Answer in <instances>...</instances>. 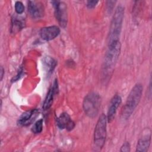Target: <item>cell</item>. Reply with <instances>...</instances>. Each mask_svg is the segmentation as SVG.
Instances as JSON below:
<instances>
[{
  "label": "cell",
  "instance_id": "obj_1",
  "mask_svg": "<svg viewBox=\"0 0 152 152\" xmlns=\"http://www.w3.org/2000/svg\"><path fill=\"white\" fill-rule=\"evenodd\" d=\"M121 52L120 42H117L108 45V49L104 56L103 66V77L104 80L109 79L112 74L113 68L119 58Z\"/></svg>",
  "mask_w": 152,
  "mask_h": 152
},
{
  "label": "cell",
  "instance_id": "obj_2",
  "mask_svg": "<svg viewBox=\"0 0 152 152\" xmlns=\"http://www.w3.org/2000/svg\"><path fill=\"white\" fill-rule=\"evenodd\" d=\"M142 93V86L141 84H137L131 90L126 103L121 110L122 119H128L138 106Z\"/></svg>",
  "mask_w": 152,
  "mask_h": 152
},
{
  "label": "cell",
  "instance_id": "obj_3",
  "mask_svg": "<svg viewBox=\"0 0 152 152\" xmlns=\"http://www.w3.org/2000/svg\"><path fill=\"white\" fill-rule=\"evenodd\" d=\"M124 17V8L118 6L113 15L108 35V45L119 41Z\"/></svg>",
  "mask_w": 152,
  "mask_h": 152
},
{
  "label": "cell",
  "instance_id": "obj_4",
  "mask_svg": "<svg viewBox=\"0 0 152 152\" xmlns=\"http://www.w3.org/2000/svg\"><path fill=\"white\" fill-rule=\"evenodd\" d=\"M100 104L101 97L100 95L96 92H91L84 97L83 107L86 115L93 118L97 115Z\"/></svg>",
  "mask_w": 152,
  "mask_h": 152
},
{
  "label": "cell",
  "instance_id": "obj_5",
  "mask_svg": "<svg viewBox=\"0 0 152 152\" xmlns=\"http://www.w3.org/2000/svg\"><path fill=\"white\" fill-rule=\"evenodd\" d=\"M107 117L104 114H102L96 125L94 132V148L95 150H100L105 142L106 137Z\"/></svg>",
  "mask_w": 152,
  "mask_h": 152
},
{
  "label": "cell",
  "instance_id": "obj_6",
  "mask_svg": "<svg viewBox=\"0 0 152 152\" xmlns=\"http://www.w3.org/2000/svg\"><path fill=\"white\" fill-rule=\"evenodd\" d=\"M52 4L55 8V15L59 25L65 28L67 24V6L64 2L53 1Z\"/></svg>",
  "mask_w": 152,
  "mask_h": 152
},
{
  "label": "cell",
  "instance_id": "obj_7",
  "mask_svg": "<svg viewBox=\"0 0 152 152\" xmlns=\"http://www.w3.org/2000/svg\"><path fill=\"white\" fill-rule=\"evenodd\" d=\"M39 110L37 109H31L24 112L18 118L17 124L20 126H27L30 125L37 117Z\"/></svg>",
  "mask_w": 152,
  "mask_h": 152
},
{
  "label": "cell",
  "instance_id": "obj_8",
  "mask_svg": "<svg viewBox=\"0 0 152 152\" xmlns=\"http://www.w3.org/2000/svg\"><path fill=\"white\" fill-rule=\"evenodd\" d=\"M28 11L33 18H39L44 14V7L39 1H29L28 2Z\"/></svg>",
  "mask_w": 152,
  "mask_h": 152
},
{
  "label": "cell",
  "instance_id": "obj_9",
  "mask_svg": "<svg viewBox=\"0 0 152 152\" xmlns=\"http://www.w3.org/2000/svg\"><path fill=\"white\" fill-rule=\"evenodd\" d=\"M60 28L56 26L43 27L40 30L41 38L46 41H49L56 38L60 33Z\"/></svg>",
  "mask_w": 152,
  "mask_h": 152
},
{
  "label": "cell",
  "instance_id": "obj_10",
  "mask_svg": "<svg viewBox=\"0 0 152 152\" xmlns=\"http://www.w3.org/2000/svg\"><path fill=\"white\" fill-rule=\"evenodd\" d=\"M58 128L61 129H66L67 131H71L75 126L74 122L71 119L70 116L66 112H64L56 119Z\"/></svg>",
  "mask_w": 152,
  "mask_h": 152
},
{
  "label": "cell",
  "instance_id": "obj_11",
  "mask_svg": "<svg viewBox=\"0 0 152 152\" xmlns=\"http://www.w3.org/2000/svg\"><path fill=\"white\" fill-rule=\"evenodd\" d=\"M122 102V99L120 96L116 94L111 99L110 102V105L107 110V121L108 122H111L115 118V114L118 107L120 105Z\"/></svg>",
  "mask_w": 152,
  "mask_h": 152
},
{
  "label": "cell",
  "instance_id": "obj_12",
  "mask_svg": "<svg viewBox=\"0 0 152 152\" xmlns=\"http://www.w3.org/2000/svg\"><path fill=\"white\" fill-rule=\"evenodd\" d=\"M58 90V81L56 80H55L54 83H53L52 86L49 88L48 93L46 95V97L45 98V100L44 101L43 104V110H46L49 109L53 103L54 96L56 93H57Z\"/></svg>",
  "mask_w": 152,
  "mask_h": 152
},
{
  "label": "cell",
  "instance_id": "obj_13",
  "mask_svg": "<svg viewBox=\"0 0 152 152\" xmlns=\"http://www.w3.org/2000/svg\"><path fill=\"white\" fill-rule=\"evenodd\" d=\"M150 135L139 140L137 145V151L140 152L147 151L150 147Z\"/></svg>",
  "mask_w": 152,
  "mask_h": 152
},
{
  "label": "cell",
  "instance_id": "obj_14",
  "mask_svg": "<svg viewBox=\"0 0 152 152\" xmlns=\"http://www.w3.org/2000/svg\"><path fill=\"white\" fill-rule=\"evenodd\" d=\"M43 62L48 74L49 75L52 74L56 65V61L51 57L47 56L44 58Z\"/></svg>",
  "mask_w": 152,
  "mask_h": 152
},
{
  "label": "cell",
  "instance_id": "obj_15",
  "mask_svg": "<svg viewBox=\"0 0 152 152\" xmlns=\"http://www.w3.org/2000/svg\"><path fill=\"white\" fill-rule=\"evenodd\" d=\"M24 23L22 20H20L19 18L17 17H14L12 19V30L14 31V33L20 31L24 27Z\"/></svg>",
  "mask_w": 152,
  "mask_h": 152
},
{
  "label": "cell",
  "instance_id": "obj_16",
  "mask_svg": "<svg viewBox=\"0 0 152 152\" xmlns=\"http://www.w3.org/2000/svg\"><path fill=\"white\" fill-rule=\"evenodd\" d=\"M43 129V119H40L36 121L31 128V131L34 134H39Z\"/></svg>",
  "mask_w": 152,
  "mask_h": 152
},
{
  "label": "cell",
  "instance_id": "obj_17",
  "mask_svg": "<svg viewBox=\"0 0 152 152\" xmlns=\"http://www.w3.org/2000/svg\"><path fill=\"white\" fill-rule=\"evenodd\" d=\"M15 10L18 14H21L24 11V6L21 1H17L15 4Z\"/></svg>",
  "mask_w": 152,
  "mask_h": 152
},
{
  "label": "cell",
  "instance_id": "obj_18",
  "mask_svg": "<svg viewBox=\"0 0 152 152\" xmlns=\"http://www.w3.org/2000/svg\"><path fill=\"white\" fill-rule=\"evenodd\" d=\"M130 151V145L128 142H125L123 144L121 148V151L122 152H128Z\"/></svg>",
  "mask_w": 152,
  "mask_h": 152
},
{
  "label": "cell",
  "instance_id": "obj_19",
  "mask_svg": "<svg viewBox=\"0 0 152 152\" xmlns=\"http://www.w3.org/2000/svg\"><path fill=\"white\" fill-rule=\"evenodd\" d=\"M98 2V1H88L87 2V6L89 9H92L96 6Z\"/></svg>",
  "mask_w": 152,
  "mask_h": 152
},
{
  "label": "cell",
  "instance_id": "obj_20",
  "mask_svg": "<svg viewBox=\"0 0 152 152\" xmlns=\"http://www.w3.org/2000/svg\"><path fill=\"white\" fill-rule=\"evenodd\" d=\"M116 2V1H107V3L108 4H107V10L108 11H109V12H110L112 11V9H113V4H115Z\"/></svg>",
  "mask_w": 152,
  "mask_h": 152
},
{
  "label": "cell",
  "instance_id": "obj_21",
  "mask_svg": "<svg viewBox=\"0 0 152 152\" xmlns=\"http://www.w3.org/2000/svg\"><path fill=\"white\" fill-rule=\"evenodd\" d=\"M0 72H1V81L2 80L3 77H4V69L3 68V67L1 66V70H0Z\"/></svg>",
  "mask_w": 152,
  "mask_h": 152
}]
</instances>
